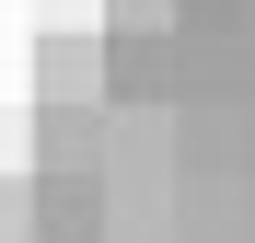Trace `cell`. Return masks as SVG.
<instances>
[{"mask_svg": "<svg viewBox=\"0 0 255 243\" xmlns=\"http://www.w3.org/2000/svg\"><path fill=\"white\" fill-rule=\"evenodd\" d=\"M0 243H35V174L0 162Z\"/></svg>", "mask_w": 255, "mask_h": 243, "instance_id": "cell-3", "label": "cell"}, {"mask_svg": "<svg viewBox=\"0 0 255 243\" xmlns=\"http://www.w3.org/2000/svg\"><path fill=\"white\" fill-rule=\"evenodd\" d=\"M186 0H105V35H174Z\"/></svg>", "mask_w": 255, "mask_h": 243, "instance_id": "cell-2", "label": "cell"}, {"mask_svg": "<svg viewBox=\"0 0 255 243\" xmlns=\"http://www.w3.org/2000/svg\"><path fill=\"white\" fill-rule=\"evenodd\" d=\"M35 93H105V23H47L35 35Z\"/></svg>", "mask_w": 255, "mask_h": 243, "instance_id": "cell-1", "label": "cell"}]
</instances>
